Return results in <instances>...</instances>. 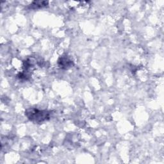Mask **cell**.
I'll return each mask as SVG.
<instances>
[{
	"label": "cell",
	"instance_id": "obj_2",
	"mask_svg": "<svg viewBox=\"0 0 164 164\" xmlns=\"http://www.w3.org/2000/svg\"><path fill=\"white\" fill-rule=\"evenodd\" d=\"M58 64L61 66V67L67 69L68 67H70L72 65V61H71V60H69L67 57L63 56L59 59Z\"/></svg>",
	"mask_w": 164,
	"mask_h": 164
},
{
	"label": "cell",
	"instance_id": "obj_1",
	"mask_svg": "<svg viewBox=\"0 0 164 164\" xmlns=\"http://www.w3.org/2000/svg\"><path fill=\"white\" fill-rule=\"evenodd\" d=\"M27 117L32 122L40 123L50 117V112L47 110H39L36 108L28 109L25 112Z\"/></svg>",
	"mask_w": 164,
	"mask_h": 164
},
{
	"label": "cell",
	"instance_id": "obj_3",
	"mask_svg": "<svg viewBox=\"0 0 164 164\" xmlns=\"http://www.w3.org/2000/svg\"><path fill=\"white\" fill-rule=\"evenodd\" d=\"M48 5L47 2H34L30 5V8H37L45 7Z\"/></svg>",
	"mask_w": 164,
	"mask_h": 164
}]
</instances>
